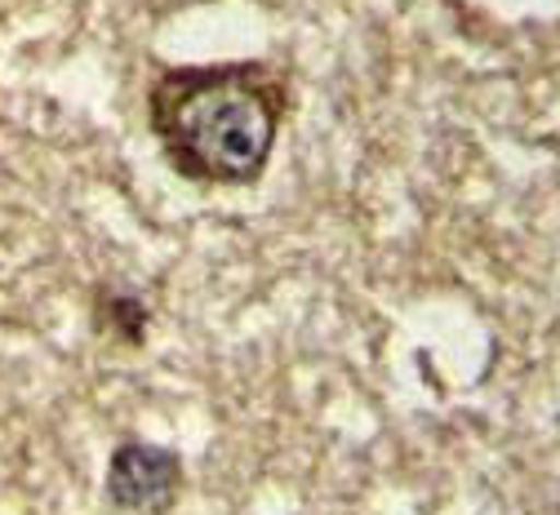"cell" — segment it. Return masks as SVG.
I'll return each instance as SVG.
<instances>
[{"mask_svg": "<svg viewBox=\"0 0 560 515\" xmlns=\"http://www.w3.org/2000/svg\"><path fill=\"white\" fill-rule=\"evenodd\" d=\"M285 112L290 85L262 62L170 67L148 94L152 138L196 187H254Z\"/></svg>", "mask_w": 560, "mask_h": 515, "instance_id": "obj_1", "label": "cell"}, {"mask_svg": "<svg viewBox=\"0 0 560 515\" xmlns=\"http://www.w3.org/2000/svg\"><path fill=\"white\" fill-rule=\"evenodd\" d=\"M183 489V463L165 445L125 440L107 463V498L120 511H170Z\"/></svg>", "mask_w": 560, "mask_h": 515, "instance_id": "obj_2", "label": "cell"}]
</instances>
